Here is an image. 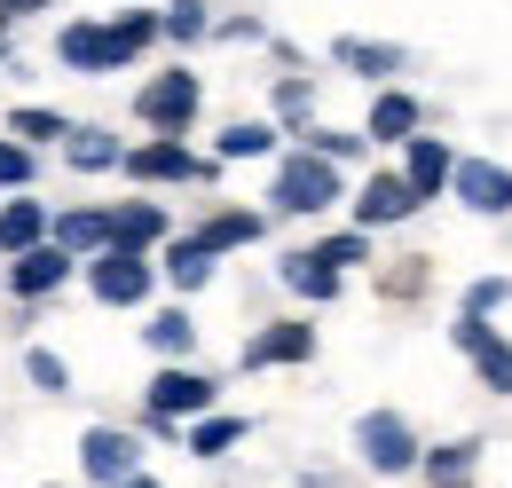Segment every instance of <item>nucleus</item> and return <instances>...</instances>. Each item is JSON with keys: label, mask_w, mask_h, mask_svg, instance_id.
<instances>
[{"label": "nucleus", "mask_w": 512, "mask_h": 488, "mask_svg": "<svg viewBox=\"0 0 512 488\" xmlns=\"http://www.w3.org/2000/svg\"><path fill=\"white\" fill-rule=\"evenodd\" d=\"M158 48V8H127V16H71L56 32V63L79 71V79H103V71H127Z\"/></svg>", "instance_id": "obj_1"}, {"label": "nucleus", "mask_w": 512, "mask_h": 488, "mask_svg": "<svg viewBox=\"0 0 512 488\" xmlns=\"http://www.w3.org/2000/svg\"><path fill=\"white\" fill-rule=\"evenodd\" d=\"M205 111V87H197V71L182 63H166V71H150L142 87H134V119L150 126V134H166V142H182Z\"/></svg>", "instance_id": "obj_2"}, {"label": "nucleus", "mask_w": 512, "mask_h": 488, "mask_svg": "<svg viewBox=\"0 0 512 488\" xmlns=\"http://www.w3.org/2000/svg\"><path fill=\"white\" fill-rule=\"evenodd\" d=\"M268 205L292 213V221L331 213V205H339V166H323L308 150H284V158H276V182H268Z\"/></svg>", "instance_id": "obj_3"}, {"label": "nucleus", "mask_w": 512, "mask_h": 488, "mask_svg": "<svg viewBox=\"0 0 512 488\" xmlns=\"http://www.w3.org/2000/svg\"><path fill=\"white\" fill-rule=\"evenodd\" d=\"M205 410H221V386H213L205 370H190V363H158L142 418H158V426H190V418H205Z\"/></svg>", "instance_id": "obj_4"}, {"label": "nucleus", "mask_w": 512, "mask_h": 488, "mask_svg": "<svg viewBox=\"0 0 512 488\" xmlns=\"http://www.w3.org/2000/svg\"><path fill=\"white\" fill-rule=\"evenodd\" d=\"M127 182H142V189H182V182H213L221 166L213 158H197L190 142H166V134H150V142H134L127 150V166H119Z\"/></svg>", "instance_id": "obj_5"}, {"label": "nucleus", "mask_w": 512, "mask_h": 488, "mask_svg": "<svg viewBox=\"0 0 512 488\" xmlns=\"http://www.w3.org/2000/svg\"><path fill=\"white\" fill-rule=\"evenodd\" d=\"M355 449H363V465H371V473H386V481L418 473V457H426L402 410H363V418H355Z\"/></svg>", "instance_id": "obj_6"}, {"label": "nucleus", "mask_w": 512, "mask_h": 488, "mask_svg": "<svg viewBox=\"0 0 512 488\" xmlns=\"http://www.w3.org/2000/svg\"><path fill=\"white\" fill-rule=\"evenodd\" d=\"M79 276L95 307H142L158 292V260H142V252H95V260H79Z\"/></svg>", "instance_id": "obj_7"}, {"label": "nucleus", "mask_w": 512, "mask_h": 488, "mask_svg": "<svg viewBox=\"0 0 512 488\" xmlns=\"http://www.w3.org/2000/svg\"><path fill=\"white\" fill-rule=\"evenodd\" d=\"M103 252H142V260H158V244H174V213L158 205V197H119V205H103Z\"/></svg>", "instance_id": "obj_8"}, {"label": "nucleus", "mask_w": 512, "mask_h": 488, "mask_svg": "<svg viewBox=\"0 0 512 488\" xmlns=\"http://www.w3.org/2000/svg\"><path fill=\"white\" fill-rule=\"evenodd\" d=\"M134 473H142V433H127V426L79 433V481L87 488H127Z\"/></svg>", "instance_id": "obj_9"}, {"label": "nucleus", "mask_w": 512, "mask_h": 488, "mask_svg": "<svg viewBox=\"0 0 512 488\" xmlns=\"http://www.w3.org/2000/svg\"><path fill=\"white\" fill-rule=\"evenodd\" d=\"M394 174H402V182H410V197L426 205V197H442V189H449V174H457V150H449L442 134H410Z\"/></svg>", "instance_id": "obj_10"}, {"label": "nucleus", "mask_w": 512, "mask_h": 488, "mask_svg": "<svg viewBox=\"0 0 512 488\" xmlns=\"http://www.w3.org/2000/svg\"><path fill=\"white\" fill-rule=\"evenodd\" d=\"M71 276H79V260H64L56 244H32V252H16V260L0 268V284H8L16 300H48V292L71 284Z\"/></svg>", "instance_id": "obj_11"}, {"label": "nucleus", "mask_w": 512, "mask_h": 488, "mask_svg": "<svg viewBox=\"0 0 512 488\" xmlns=\"http://www.w3.org/2000/svg\"><path fill=\"white\" fill-rule=\"evenodd\" d=\"M449 189H457V197H465L481 221H505V213H512V174L497 166V158H457Z\"/></svg>", "instance_id": "obj_12"}, {"label": "nucleus", "mask_w": 512, "mask_h": 488, "mask_svg": "<svg viewBox=\"0 0 512 488\" xmlns=\"http://www.w3.org/2000/svg\"><path fill=\"white\" fill-rule=\"evenodd\" d=\"M245 370H276V363H316V323H260L245 339Z\"/></svg>", "instance_id": "obj_13"}, {"label": "nucleus", "mask_w": 512, "mask_h": 488, "mask_svg": "<svg viewBox=\"0 0 512 488\" xmlns=\"http://www.w3.org/2000/svg\"><path fill=\"white\" fill-rule=\"evenodd\" d=\"M410 213H418V197H410L402 174H371L363 197H355V229H363V237H371V229H394V221H410Z\"/></svg>", "instance_id": "obj_14"}, {"label": "nucleus", "mask_w": 512, "mask_h": 488, "mask_svg": "<svg viewBox=\"0 0 512 488\" xmlns=\"http://www.w3.org/2000/svg\"><path fill=\"white\" fill-rule=\"evenodd\" d=\"M190 237L205 244L213 260H221V252H245V244H260V237H268V213H253V205H229V213H205Z\"/></svg>", "instance_id": "obj_15"}, {"label": "nucleus", "mask_w": 512, "mask_h": 488, "mask_svg": "<svg viewBox=\"0 0 512 488\" xmlns=\"http://www.w3.org/2000/svg\"><path fill=\"white\" fill-rule=\"evenodd\" d=\"M48 244L64 252V260H95L103 252V205H71V213H48Z\"/></svg>", "instance_id": "obj_16"}, {"label": "nucleus", "mask_w": 512, "mask_h": 488, "mask_svg": "<svg viewBox=\"0 0 512 488\" xmlns=\"http://www.w3.org/2000/svg\"><path fill=\"white\" fill-rule=\"evenodd\" d=\"M418 126H426L418 95H410V87H379V103H371V119H363V142H410Z\"/></svg>", "instance_id": "obj_17"}, {"label": "nucleus", "mask_w": 512, "mask_h": 488, "mask_svg": "<svg viewBox=\"0 0 512 488\" xmlns=\"http://www.w3.org/2000/svg\"><path fill=\"white\" fill-rule=\"evenodd\" d=\"M64 166L71 174H119V166H127V142L103 134V126H71L64 134Z\"/></svg>", "instance_id": "obj_18"}, {"label": "nucleus", "mask_w": 512, "mask_h": 488, "mask_svg": "<svg viewBox=\"0 0 512 488\" xmlns=\"http://www.w3.org/2000/svg\"><path fill=\"white\" fill-rule=\"evenodd\" d=\"M276 276H284V292H292V300H308V307H323V300H339V292H347V276H331L316 252H284V260H276Z\"/></svg>", "instance_id": "obj_19"}, {"label": "nucleus", "mask_w": 512, "mask_h": 488, "mask_svg": "<svg viewBox=\"0 0 512 488\" xmlns=\"http://www.w3.org/2000/svg\"><path fill=\"white\" fill-rule=\"evenodd\" d=\"M32 244H48V205L40 197H0V252L16 260Z\"/></svg>", "instance_id": "obj_20"}, {"label": "nucleus", "mask_w": 512, "mask_h": 488, "mask_svg": "<svg viewBox=\"0 0 512 488\" xmlns=\"http://www.w3.org/2000/svg\"><path fill=\"white\" fill-rule=\"evenodd\" d=\"M142 347L158 355V363H182L197 347V323H190V307H158L150 323H142Z\"/></svg>", "instance_id": "obj_21"}, {"label": "nucleus", "mask_w": 512, "mask_h": 488, "mask_svg": "<svg viewBox=\"0 0 512 488\" xmlns=\"http://www.w3.org/2000/svg\"><path fill=\"white\" fill-rule=\"evenodd\" d=\"M331 63H347V71H363V79H394L410 56H402L394 40H347V32H339V40H331Z\"/></svg>", "instance_id": "obj_22"}, {"label": "nucleus", "mask_w": 512, "mask_h": 488, "mask_svg": "<svg viewBox=\"0 0 512 488\" xmlns=\"http://www.w3.org/2000/svg\"><path fill=\"white\" fill-rule=\"evenodd\" d=\"M473 465H481V441H442V449L418 457V473L434 488H473Z\"/></svg>", "instance_id": "obj_23"}, {"label": "nucleus", "mask_w": 512, "mask_h": 488, "mask_svg": "<svg viewBox=\"0 0 512 488\" xmlns=\"http://www.w3.org/2000/svg\"><path fill=\"white\" fill-rule=\"evenodd\" d=\"M245 418H229V410H205V418H190V433H182V449H190V457H229V449H237V441H245Z\"/></svg>", "instance_id": "obj_24"}, {"label": "nucleus", "mask_w": 512, "mask_h": 488, "mask_svg": "<svg viewBox=\"0 0 512 488\" xmlns=\"http://www.w3.org/2000/svg\"><path fill=\"white\" fill-rule=\"evenodd\" d=\"M158 268H166V284H174V292H205V284H213V252H205L197 237H174Z\"/></svg>", "instance_id": "obj_25"}, {"label": "nucleus", "mask_w": 512, "mask_h": 488, "mask_svg": "<svg viewBox=\"0 0 512 488\" xmlns=\"http://www.w3.org/2000/svg\"><path fill=\"white\" fill-rule=\"evenodd\" d=\"M71 119L64 111H48V103H16L8 111V142H24V150H40V142H64Z\"/></svg>", "instance_id": "obj_26"}, {"label": "nucleus", "mask_w": 512, "mask_h": 488, "mask_svg": "<svg viewBox=\"0 0 512 488\" xmlns=\"http://www.w3.org/2000/svg\"><path fill=\"white\" fill-rule=\"evenodd\" d=\"M158 40H174V48L213 40V16H205V0H166V8H158Z\"/></svg>", "instance_id": "obj_27"}, {"label": "nucleus", "mask_w": 512, "mask_h": 488, "mask_svg": "<svg viewBox=\"0 0 512 488\" xmlns=\"http://www.w3.org/2000/svg\"><path fill=\"white\" fill-rule=\"evenodd\" d=\"M237 158H276V126H221V142H213V166H237Z\"/></svg>", "instance_id": "obj_28"}, {"label": "nucleus", "mask_w": 512, "mask_h": 488, "mask_svg": "<svg viewBox=\"0 0 512 488\" xmlns=\"http://www.w3.org/2000/svg\"><path fill=\"white\" fill-rule=\"evenodd\" d=\"M331 276H347V268H371V237L363 229H339V237H323V244H308Z\"/></svg>", "instance_id": "obj_29"}, {"label": "nucleus", "mask_w": 512, "mask_h": 488, "mask_svg": "<svg viewBox=\"0 0 512 488\" xmlns=\"http://www.w3.org/2000/svg\"><path fill=\"white\" fill-rule=\"evenodd\" d=\"M32 182H40V150H24V142L0 134V197H24Z\"/></svg>", "instance_id": "obj_30"}, {"label": "nucleus", "mask_w": 512, "mask_h": 488, "mask_svg": "<svg viewBox=\"0 0 512 488\" xmlns=\"http://www.w3.org/2000/svg\"><path fill=\"white\" fill-rule=\"evenodd\" d=\"M308 111H316V79H300V71H292V79H276V119L308 134Z\"/></svg>", "instance_id": "obj_31"}, {"label": "nucleus", "mask_w": 512, "mask_h": 488, "mask_svg": "<svg viewBox=\"0 0 512 488\" xmlns=\"http://www.w3.org/2000/svg\"><path fill=\"white\" fill-rule=\"evenodd\" d=\"M24 378H32L40 394H71V370H64L56 347H24Z\"/></svg>", "instance_id": "obj_32"}, {"label": "nucleus", "mask_w": 512, "mask_h": 488, "mask_svg": "<svg viewBox=\"0 0 512 488\" xmlns=\"http://www.w3.org/2000/svg\"><path fill=\"white\" fill-rule=\"evenodd\" d=\"M473 370H481V386H489V394H512V339L473 347Z\"/></svg>", "instance_id": "obj_33"}, {"label": "nucleus", "mask_w": 512, "mask_h": 488, "mask_svg": "<svg viewBox=\"0 0 512 488\" xmlns=\"http://www.w3.org/2000/svg\"><path fill=\"white\" fill-rule=\"evenodd\" d=\"M371 142L363 134H331V126H308V158H323V166H339V158H363Z\"/></svg>", "instance_id": "obj_34"}, {"label": "nucleus", "mask_w": 512, "mask_h": 488, "mask_svg": "<svg viewBox=\"0 0 512 488\" xmlns=\"http://www.w3.org/2000/svg\"><path fill=\"white\" fill-rule=\"evenodd\" d=\"M505 300H512V276H481V284H465V307H457V315H481V323H489Z\"/></svg>", "instance_id": "obj_35"}, {"label": "nucleus", "mask_w": 512, "mask_h": 488, "mask_svg": "<svg viewBox=\"0 0 512 488\" xmlns=\"http://www.w3.org/2000/svg\"><path fill=\"white\" fill-rule=\"evenodd\" d=\"M386 292H394V300H418V292H426V260H410V268H386Z\"/></svg>", "instance_id": "obj_36"}, {"label": "nucleus", "mask_w": 512, "mask_h": 488, "mask_svg": "<svg viewBox=\"0 0 512 488\" xmlns=\"http://www.w3.org/2000/svg\"><path fill=\"white\" fill-rule=\"evenodd\" d=\"M221 40H260V16H229V24H213Z\"/></svg>", "instance_id": "obj_37"}, {"label": "nucleus", "mask_w": 512, "mask_h": 488, "mask_svg": "<svg viewBox=\"0 0 512 488\" xmlns=\"http://www.w3.org/2000/svg\"><path fill=\"white\" fill-rule=\"evenodd\" d=\"M32 8H48V0H0V16H32Z\"/></svg>", "instance_id": "obj_38"}, {"label": "nucleus", "mask_w": 512, "mask_h": 488, "mask_svg": "<svg viewBox=\"0 0 512 488\" xmlns=\"http://www.w3.org/2000/svg\"><path fill=\"white\" fill-rule=\"evenodd\" d=\"M127 488H166V481H150V473H134V481H127Z\"/></svg>", "instance_id": "obj_39"}, {"label": "nucleus", "mask_w": 512, "mask_h": 488, "mask_svg": "<svg viewBox=\"0 0 512 488\" xmlns=\"http://www.w3.org/2000/svg\"><path fill=\"white\" fill-rule=\"evenodd\" d=\"M0 40H8V16H0Z\"/></svg>", "instance_id": "obj_40"}, {"label": "nucleus", "mask_w": 512, "mask_h": 488, "mask_svg": "<svg viewBox=\"0 0 512 488\" xmlns=\"http://www.w3.org/2000/svg\"><path fill=\"white\" fill-rule=\"evenodd\" d=\"M0 63H8V40H0Z\"/></svg>", "instance_id": "obj_41"}]
</instances>
